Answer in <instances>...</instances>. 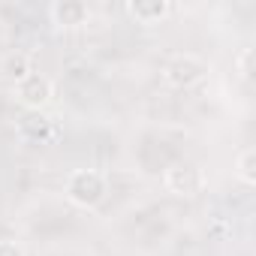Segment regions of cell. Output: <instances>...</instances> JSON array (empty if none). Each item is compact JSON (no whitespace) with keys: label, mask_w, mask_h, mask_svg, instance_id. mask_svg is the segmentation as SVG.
<instances>
[{"label":"cell","mask_w":256,"mask_h":256,"mask_svg":"<svg viewBox=\"0 0 256 256\" xmlns=\"http://www.w3.org/2000/svg\"><path fill=\"white\" fill-rule=\"evenodd\" d=\"M64 196L76 208H96L108 196V178L100 169H72L64 181Z\"/></svg>","instance_id":"obj_1"},{"label":"cell","mask_w":256,"mask_h":256,"mask_svg":"<svg viewBox=\"0 0 256 256\" xmlns=\"http://www.w3.org/2000/svg\"><path fill=\"white\" fill-rule=\"evenodd\" d=\"M208 72H211V66H208L199 54L184 52V54H175V58L163 66V82H166L169 88L190 90V88L202 84V82L208 78Z\"/></svg>","instance_id":"obj_2"},{"label":"cell","mask_w":256,"mask_h":256,"mask_svg":"<svg viewBox=\"0 0 256 256\" xmlns=\"http://www.w3.org/2000/svg\"><path fill=\"white\" fill-rule=\"evenodd\" d=\"M12 94H16V102L24 108V112H46L54 100V84L48 76L30 70L24 78H18L12 84Z\"/></svg>","instance_id":"obj_3"},{"label":"cell","mask_w":256,"mask_h":256,"mask_svg":"<svg viewBox=\"0 0 256 256\" xmlns=\"http://www.w3.org/2000/svg\"><path fill=\"white\" fill-rule=\"evenodd\" d=\"M163 184L169 193L175 196H184V199H193L199 193H205L208 187V175L199 163H190V160H181V163H172L166 172H163Z\"/></svg>","instance_id":"obj_4"},{"label":"cell","mask_w":256,"mask_h":256,"mask_svg":"<svg viewBox=\"0 0 256 256\" xmlns=\"http://www.w3.org/2000/svg\"><path fill=\"white\" fill-rule=\"evenodd\" d=\"M16 133L22 142L28 145H46L54 139V120L46 114V112H24L18 120H16Z\"/></svg>","instance_id":"obj_5"},{"label":"cell","mask_w":256,"mask_h":256,"mask_svg":"<svg viewBox=\"0 0 256 256\" xmlns=\"http://www.w3.org/2000/svg\"><path fill=\"white\" fill-rule=\"evenodd\" d=\"M48 18L58 28H84L90 22V6L84 0H54L48 6Z\"/></svg>","instance_id":"obj_6"},{"label":"cell","mask_w":256,"mask_h":256,"mask_svg":"<svg viewBox=\"0 0 256 256\" xmlns=\"http://www.w3.org/2000/svg\"><path fill=\"white\" fill-rule=\"evenodd\" d=\"M126 16L136 24H160L172 16L169 0H130L126 4Z\"/></svg>","instance_id":"obj_7"},{"label":"cell","mask_w":256,"mask_h":256,"mask_svg":"<svg viewBox=\"0 0 256 256\" xmlns=\"http://www.w3.org/2000/svg\"><path fill=\"white\" fill-rule=\"evenodd\" d=\"M235 178L247 187L256 184V148H244L235 157Z\"/></svg>","instance_id":"obj_8"},{"label":"cell","mask_w":256,"mask_h":256,"mask_svg":"<svg viewBox=\"0 0 256 256\" xmlns=\"http://www.w3.org/2000/svg\"><path fill=\"white\" fill-rule=\"evenodd\" d=\"M30 70H34V66H30L28 54H22V52H18V54H10V58L4 60V72H6V76H12L16 82H18V78H24Z\"/></svg>","instance_id":"obj_9"},{"label":"cell","mask_w":256,"mask_h":256,"mask_svg":"<svg viewBox=\"0 0 256 256\" xmlns=\"http://www.w3.org/2000/svg\"><path fill=\"white\" fill-rule=\"evenodd\" d=\"M235 70H238L241 82H250V76H253V48H241V52H238Z\"/></svg>","instance_id":"obj_10"},{"label":"cell","mask_w":256,"mask_h":256,"mask_svg":"<svg viewBox=\"0 0 256 256\" xmlns=\"http://www.w3.org/2000/svg\"><path fill=\"white\" fill-rule=\"evenodd\" d=\"M0 256H28L24 247L12 238H0Z\"/></svg>","instance_id":"obj_11"}]
</instances>
